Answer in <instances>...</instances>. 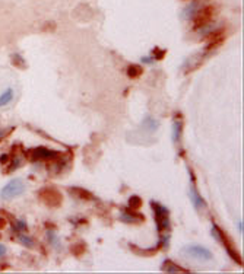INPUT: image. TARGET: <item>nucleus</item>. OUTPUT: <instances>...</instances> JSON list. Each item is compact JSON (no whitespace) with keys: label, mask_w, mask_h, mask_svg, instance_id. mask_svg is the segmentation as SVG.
Listing matches in <instances>:
<instances>
[{"label":"nucleus","mask_w":244,"mask_h":274,"mask_svg":"<svg viewBox=\"0 0 244 274\" xmlns=\"http://www.w3.org/2000/svg\"><path fill=\"white\" fill-rule=\"evenodd\" d=\"M141 62H142L144 64H146V66H151V64L154 63L155 60L152 55H144V57L141 58Z\"/></svg>","instance_id":"b1692460"},{"label":"nucleus","mask_w":244,"mask_h":274,"mask_svg":"<svg viewBox=\"0 0 244 274\" xmlns=\"http://www.w3.org/2000/svg\"><path fill=\"white\" fill-rule=\"evenodd\" d=\"M142 73H144V67L139 66V64H132V66H129V69H127V76L132 77V79H136V77L142 76Z\"/></svg>","instance_id":"dca6fc26"},{"label":"nucleus","mask_w":244,"mask_h":274,"mask_svg":"<svg viewBox=\"0 0 244 274\" xmlns=\"http://www.w3.org/2000/svg\"><path fill=\"white\" fill-rule=\"evenodd\" d=\"M209 50L206 48L205 51H202V53H198V54H193L191 57H189L184 63H183V72L184 73H190V72H193L195 69H198L202 62L205 60V57L208 55Z\"/></svg>","instance_id":"0eeeda50"},{"label":"nucleus","mask_w":244,"mask_h":274,"mask_svg":"<svg viewBox=\"0 0 244 274\" xmlns=\"http://www.w3.org/2000/svg\"><path fill=\"white\" fill-rule=\"evenodd\" d=\"M164 54H165V50H160V48H155L152 57H154V60H161V58L164 57Z\"/></svg>","instance_id":"5701e85b"},{"label":"nucleus","mask_w":244,"mask_h":274,"mask_svg":"<svg viewBox=\"0 0 244 274\" xmlns=\"http://www.w3.org/2000/svg\"><path fill=\"white\" fill-rule=\"evenodd\" d=\"M142 127L146 130V131H149V133H154L158 130L160 127V124H158V121L154 119V117H151V115H146L144 119V123H142Z\"/></svg>","instance_id":"4468645a"},{"label":"nucleus","mask_w":244,"mask_h":274,"mask_svg":"<svg viewBox=\"0 0 244 274\" xmlns=\"http://www.w3.org/2000/svg\"><path fill=\"white\" fill-rule=\"evenodd\" d=\"M18 241L24 245V247L27 248H34V245H36V242H34V239L31 237H27V235H24L22 232L21 233H18Z\"/></svg>","instance_id":"f3484780"},{"label":"nucleus","mask_w":244,"mask_h":274,"mask_svg":"<svg viewBox=\"0 0 244 274\" xmlns=\"http://www.w3.org/2000/svg\"><path fill=\"white\" fill-rule=\"evenodd\" d=\"M151 207L154 210L155 222H156V228L160 230V233L170 229V211H168V209L163 206L161 203H156V201H151Z\"/></svg>","instance_id":"f03ea898"},{"label":"nucleus","mask_w":244,"mask_h":274,"mask_svg":"<svg viewBox=\"0 0 244 274\" xmlns=\"http://www.w3.org/2000/svg\"><path fill=\"white\" fill-rule=\"evenodd\" d=\"M222 244L225 245L226 254H228V256L231 257V258L234 260V261H235V263H237V264H240V265L243 264V260H241V257H240V254H238V252L235 251L234 248L231 247V245H230V244L226 242V239H225V241H224V242H222Z\"/></svg>","instance_id":"2eb2a0df"},{"label":"nucleus","mask_w":244,"mask_h":274,"mask_svg":"<svg viewBox=\"0 0 244 274\" xmlns=\"http://www.w3.org/2000/svg\"><path fill=\"white\" fill-rule=\"evenodd\" d=\"M181 131H183V123H181L180 119H176L172 121V143L180 142Z\"/></svg>","instance_id":"ddd939ff"},{"label":"nucleus","mask_w":244,"mask_h":274,"mask_svg":"<svg viewBox=\"0 0 244 274\" xmlns=\"http://www.w3.org/2000/svg\"><path fill=\"white\" fill-rule=\"evenodd\" d=\"M6 256V247L3 244H0V257Z\"/></svg>","instance_id":"a878e982"},{"label":"nucleus","mask_w":244,"mask_h":274,"mask_svg":"<svg viewBox=\"0 0 244 274\" xmlns=\"http://www.w3.org/2000/svg\"><path fill=\"white\" fill-rule=\"evenodd\" d=\"M211 233H212V237L215 238V241H218V242H224V241H225L224 232H222V230L219 229V226L215 225V223L212 225V232H211Z\"/></svg>","instance_id":"6ab92c4d"},{"label":"nucleus","mask_w":244,"mask_h":274,"mask_svg":"<svg viewBox=\"0 0 244 274\" xmlns=\"http://www.w3.org/2000/svg\"><path fill=\"white\" fill-rule=\"evenodd\" d=\"M189 171L190 180H191V184H190V200H191V204H193V207H195L196 210H203V209H206V201L200 195V192L198 191V188H196L195 175L191 172V169H189Z\"/></svg>","instance_id":"39448f33"},{"label":"nucleus","mask_w":244,"mask_h":274,"mask_svg":"<svg viewBox=\"0 0 244 274\" xmlns=\"http://www.w3.org/2000/svg\"><path fill=\"white\" fill-rule=\"evenodd\" d=\"M161 270H163L164 273H189L187 270H184V268H181L179 265H176L172 261L170 260H165L161 265Z\"/></svg>","instance_id":"f8f14e48"},{"label":"nucleus","mask_w":244,"mask_h":274,"mask_svg":"<svg viewBox=\"0 0 244 274\" xmlns=\"http://www.w3.org/2000/svg\"><path fill=\"white\" fill-rule=\"evenodd\" d=\"M120 220L121 222H125V223H129V225H139V223H142L145 220V218L142 214H139V213H132V211L125 210L120 213Z\"/></svg>","instance_id":"1a4fd4ad"},{"label":"nucleus","mask_w":244,"mask_h":274,"mask_svg":"<svg viewBox=\"0 0 244 274\" xmlns=\"http://www.w3.org/2000/svg\"><path fill=\"white\" fill-rule=\"evenodd\" d=\"M56 156H57V152L50 150V149H47V147H36L34 150H31V161H32V162L55 159Z\"/></svg>","instance_id":"6e6552de"},{"label":"nucleus","mask_w":244,"mask_h":274,"mask_svg":"<svg viewBox=\"0 0 244 274\" xmlns=\"http://www.w3.org/2000/svg\"><path fill=\"white\" fill-rule=\"evenodd\" d=\"M183 256L198 260V261H203V263L214 260V254L211 252V249H208L206 247H202V245H196V244L186 245L183 248Z\"/></svg>","instance_id":"7ed1b4c3"},{"label":"nucleus","mask_w":244,"mask_h":274,"mask_svg":"<svg viewBox=\"0 0 244 274\" xmlns=\"http://www.w3.org/2000/svg\"><path fill=\"white\" fill-rule=\"evenodd\" d=\"M73 254H76V256H81L82 252H85V245L83 244H78V245H73L72 247Z\"/></svg>","instance_id":"4be33fe9"},{"label":"nucleus","mask_w":244,"mask_h":274,"mask_svg":"<svg viewBox=\"0 0 244 274\" xmlns=\"http://www.w3.org/2000/svg\"><path fill=\"white\" fill-rule=\"evenodd\" d=\"M27 222L24 219H16L13 223H12V229L16 232V233H21V232H25L27 230Z\"/></svg>","instance_id":"a211bd4d"},{"label":"nucleus","mask_w":244,"mask_h":274,"mask_svg":"<svg viewBox=\"0 0 244 274\" xmlns=\"http://www.w3.org/2000/svg\"><path fill=\"white\" fill-rule=\"evenodd\" d=\"M243 230H244V223H243V220L240 219V220H238V232H240V233L243 235Z\"/></svg>","instance_id":"393cba45"},{"label":"nucleus","mask_w":244,"mask_h":274,"mask_svg":"<svg viewBox=\"0 0 244 274\" xmlns=\"http://www.w3.org/2000/svg\"><path fill=\"white\" fill-rule=\"evenodd\" d=\"M8 131H9V130H3V128H0V140L6 137V134H8Z\"/></svg>","instance_id":"bb28decb"},{"label":"nucleus","mask_w":244,"mask_h":274,"mask_svg":"<svg viewBox=\"0 0 244 274\" xmlns=\"http://www.w3.org/2000/svg\"><path fill=\"white\" fill-rule=\"evenodd\" d=\"M12 62H13V64H16L19 69H25L27 67V63H25L24 57L19 54V53H13L12 54Z\"/></svg>","instance_id":"aec40b11"},{"label":"nucleus","mask_w":244,"mask_h":274,"mask_svg":"<svg viewBox=\"0 0 244 274\" xmlns=\"http://www.w3.org/2000/svg\"><path fill=\"white\" fill-rule=\"evenodd\" d=\"M27 190L25 183L21 178H15L9 183L6 184L2 190H0V199L5 201H10L13 199H16L19 195H22Z\"/></svg>","instance_id":"f257e3e1"},{"label":"nucleus","mask_w":244,"mask_h":274,"mask_svg":"<svg viewBox=\"0 0 244 274\" xmlns=\"http://www.w3.org/2000/svg\"><path fill=\"white\" fill-rule=\"evenodd\" d=\"M203 6H206V0H191L189 5L181 10V18L186 19V21H191Z\"/></svg>","instance_id":"423d86ee"},{"label":"nucleus","mask_w":244,"mask_h":274,"mask_svg":"<svg viewBox=\"0 0 244 274\" xmlns=\"http://www.w3.org/2000/svg\"><path fill=\"white\" fill-rule=\"evenodd\" d=\"M15 98V91L13 88H6L5 91L0 93V108H5L8 107L10 102Z\"/></svg>","instance_id":"9b49d317"},{"label":"nucleus","mask_w":244,"mask_h":274,"mask_svg":"<svg viewBox=\"0 0 244 274\" xmlns=\"http://www.w3.org/2000/svg\"><path fill=\"white\" fill-rule=\"evenodd\" d=\"M38 199L48 207H59L63 201L60 191H57L53 187H45L38 191Z\"/></svg>","instance_id":"20e7f679"},{"label":"nucleus","mask_w":244,"mask_h":274,"mask_svg":"<svg viewBox=\"0 0 244 274\" xmlns=\"http://www.w3.org/2000/svg\"><path fill=\"white\" fill-rule=\"evenodd\" d=\"M45 237H47V241H48V244L51 245V248H55L56 251H62V241H60V237L57 235L56 230L48 229V230L45 232Z\"/></svg>","instance_id":"9d476101"},{"label":"nucleus","mask_w":244,"mask_h":274,"mask_svg":"<svg viewBox=\"0 0 244 274\" xmlns=\"http://www.w3.org/2000/svg\"><path fill=\"white\" fill-rule=\"evenodd\" d=\"M129 206H130L132 209H139V207L142 206V199H141L139 195H132V197L129 199Z\"/></svg>","instance_id":"412c9836"}]
</instances>
